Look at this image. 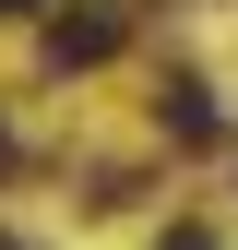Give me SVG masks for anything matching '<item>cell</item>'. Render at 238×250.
Segmentation results:
<instances>
[{
	"label": "cell",
	"mask_w": 238,
	"mask_h": 250,
	"mask_svg": "<svg viewBox=\"0 0 238 250\" xmlns=\"http://www.w3.org/2000/svg\"><path fill=\"white\" fill-rule=\"evenodd\" d=\"M107 48H119V12H107V0H96V12H60V24H48V72H96Z\"/></svg>",
	"instance_id": "1"
},
{
	"label": "cell",
	"mask_w": 238,
	"mask_h": 250,
	"mask_svg": "<svg viewBox=\"0 0 238 250\" xmlns=\"http://www.w3.org/2000/svg\"><path fill=\"white\" fill-rule=\"evenodd\" d=\"M155 131H167V143H215V96H202V83L178 72L167 96H155Z\"/></svg>",
	"instance_id": "2"
},
{
	"label": "cell",
	"mask_w": 238,
	"mask_h": 250,
	"mask_svg": "<svg viewBox=\"0 0 238 250\" xmlns=\"http://www.w3.org/2000/svg\"><path fill=\"white\" fill-rule=\"evenodd\" d=\"M155 250H215V238H202V227H167V238H155Z\"/></svg>",
	"instance_id": "3"
},
{
	"label": "cell",
	"mask_w": 238,
	"mask_h": 250,
	"mask_svg": "<svg viewBox=\"0 0 238 250\" xmlns=\"http://www.w3.org/2000/svg\"><path fill=\"white\" fill-rule=\"evenodd\" d=\"M12 12H36V0H0V24H12Z\"/></svg>",
	"instance_id": "4"
},
{
	"label": "cell",
	"mask_w": 238,
	"mask_h": 250,
	"mask_svg": "<svg viewBox=\"0 0 238 250\" xmlns=\"http://www.w3.org/2000/svg\"><path fill=\"white\" fill-rule=\"evenodd\" d=\"M0 167H12V131H0Z\"/></svg>",
	"instance_id": "5"
},
{
	"label": "cell",
	"mask_w": 238,
	"mask_h": 250,
	"mask_svg": "<svg viewBox=\"0 0 238 250\" xmlns=\"http://www.w3.org/2000/svg\"><path fill=\"white\" fill-rule=\"evenodd\" d=\"M0 250H36V238H0Z\"/></svg>",
	"instance_id": "6"
}]
</instances>
